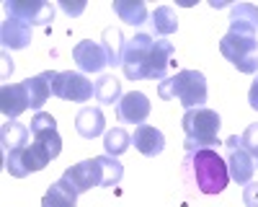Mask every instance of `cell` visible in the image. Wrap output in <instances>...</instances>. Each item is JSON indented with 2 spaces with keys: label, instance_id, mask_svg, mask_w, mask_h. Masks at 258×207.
Here are the masks:
<instances>
[{
  "label": "cell",
  "instance_id": "1",
  "mask_svg": "<svg viewBox=\"0 0 258 207\" xmlns=\"http://www.w3.org/2000/svg\"><path fill=\"white\" fill-rule=\"evenodd\" d=\"M173 44L168 39H155L150 34H135L124 49V75L129 80H165Z\"/></svg>",
  "mask_w": 258,
  "mask_h": 207
},
{
  "label": "cell",
  "instance_id": "2",
  "mask_svg": "<svg viewBox=\"0 0 258 207\" xmlns=\"http://www.w3.org/2000/svg\"><path fill=\"white\" fill-rule=\"evenodd\" d=\"M186 171L191 174L194 184L202 194H220L225 186L230 184V171L225 158L214 150V148H204V150H194L186 153Z\"/></svg>",
  "mask_w": 258,
  "mask_h": 207
},
{
  "label": "cell",
  "instance_id": "3",
  "mask_svg": "<svg viewBox=\"0 0 258 207\" xmlns=\"http://www.w3.org/2000/svg\"><path fill=\"white\" fill-rule=\"evenodd\" d=\"M207 78L199 70H178L176 75L165 78L158 86V96L163 101H178L181 107L188 109H202L207 104Z\"/></svg>",
  "mask_w": 258,
  "mask_h": 207
},
{
  "label": "cell",
  "instance_id": "4",
  "mask_svg": "<svg viewBox=\"0 0 258 207\" xmlns=\"http://www.w3.org/2000/svg\"><path fill=\"white\" fill-rule=\"evenodd\" d=\"M181 127L186 132V142L183 148L186 153H194V150H204V148H214L220 145L217 140V132L222 127V119L214 109H188L181 119Z\"/></svg>",
  "mask_w": 258,
  "mask_h": 207
},
{
  "label": "cell",
  "instance_id": "5",
  "mask_svg": "<svg viewBox=\"0 0 258 207\" xmlns=\"http://www.w3.org/2000/svg\"><path fill=\"white\" fill-rule=\"evenodd\" d=\"M220 52L240 73H248V75L258 73V41H255V36L227 31L220 41Z\"/></svg>",
  "mask_w": 258,
  "mask_h": 207
},
{
  "label": "cell",
  "instance_id": "6",
  "mask_svg": "<svg viewBox=\"0 0 258 207\" xmlns=\"http://www.w3.org/2000/svg\"><path fill=\"white\" fill-rule=\"evenodd\" d=\"M44 75L49 78V86H52V96L62 98V101H75V104H85L93 98V83L85 78L83 73L75 70H44Z\"/></svg>",
  "mask_w": 258,
  "mask_h": 207
},
{
  "label": "cell",
  "instance_id": "7",
  "mask_svg": "<svg viewBox=\"0 0 258 207\" xmlns=\"http://www.w3.org/2000/svg\"><path fill=\"white\" fill-rule=\"evenodd\" d=\"M49 161H52V156L39 142H31V145H24V148H16V150L6 153V171L16 179H24L31 171L47 169Z\"/></svg>",
  "mask_w": 258,
  "mask_h": 207
},
{
  "label": "cell",
  "instance_id": "8",
  "mask_svg": "<svg viewBox=\"0 0 258 207\" xmlns=\"http://www.w3.org/2000/svg\"><path fill=\"white\" fill-rule=\"evenodd\" d=\"M6 13L29 26H49L54 21V6L44 0H6Z\"/></svg>",
  "mask_w": 258,
  "mask_h": 207
},
{
  "label": "cell",
  "instance_id": "9",
  "mask_svg": "<svg viewBox=\"0 0 258 207\" xmlns=\"http://www.w3.org/2000/svg\"><path fill=\"white\" fill-rule=\"evenodd\" d=\"M225 148H227V161H225V163H227L230 179L245 186V184L253 179V174H255V158H250V156L240 148V137H238V135L227 137Z\"/></svg>",
  "mask_w": 258,
  "mask_h": 207
},
{
  "label": "cell",
  "instance_id": "10",
  "mask_svg": "<svg viewBox=\"0 0 258 207\" xmlns=\"http://www.w3.org/2000/svg\"><path fill=\"white\" fill-rule=\"evenodd\" d=\"M31 135H34V142H39L41 148L52 156V161L59 156V150H62V137H59V132H57V122H54L52 114L36 112L34 119H31Z\"/></svg>",
  "mask_w": 258,
  "mask_h": 207
},
{
  "label": "cell",
  "instance_id": "11",
  "mask_svg": "<svg viewBox=\"0 0 258 207\" xmlns=\"http://www.w3.org/2000/svg\"><path fill=\"white\" fill-rule=\"evenodd\" d=\"M62 179H68L75 186L78 194L93 189V186H103V174H101L98 156L96 158H88V161H80L78 166H70V169H64Z\"/></svg>",
  "mask_w": 258,
  "mask_h": 207
},
{
  "label": "cell",
  "instance_id": "12",
  "mask_svg": "<svg viewBox=\"0 0 258 207\" xmlns=\"http://www.w3.org/2000/svg\"><path fill=\"white\" fill-rule=\"evenodd\" d=\"M73 60L78 62L80 73H101L109 65V57H106L103 47L98 41H91V39H83L73 47Z\"/></svg>",
  "mask_w": 258,
  "mask_h": 207
},
{
  "label": "cell",
  "instance_id": "13",
  "mask_svg": "<svg viewBox=\"0 0 258 207\" xmlns=\"http://www.w3.org/2000/svg\"><path fill=\"white\" fill-rule=\"evenodd\" d=\"M150 98L140 91H132V93H124L121 101L116 104V117L124 122V124H145V119L150 117Z\"/></svg>",
  "mask_w": 258,
  "mask_h": 207
},
{
  "label": "cell",
  "instance_id": "14",
  "mask_svg": "<svg viewBox=\"0 0 258 207\" xmlns=\"http://www.w3.org/2000/svg\"><path fill=\"white\" fill-rule=\"evenodd\" d=\"M0 109L8 119H16L18 114H24L26 109H31V98H29V88L26 83H6L0 88Z\"/></svg>",
  "mask_w": 258,
  "mask_h": 207
},
{
  "label": "cell",
  "instance_id": "15",
  "mask_svg": "<svg viewBox=\"0 0 258 207\" xmlns=\"http://www.w3.org/2000/svg\"><path fill=\"white\" fill-rule=\"evenodd\" d=\"M0 41L6 49H26L31 44V26L8 16L0 26Z\"/></svg>",
  "mask_w": 258,
  "mask_h": 207
},
{
  "label": "cell",
  "instance_id": "16",
  "mask_svg": "<svg viewBox=\"0 0 258 207\" xmlns=\"http://www.w3.org/2000/svg\"><path fill=\"white\" fill-rule=\"evenodd\" d=\"M132 142H135V148L147 156V158H155L163 153L165 148V137L160 130H155L153 124H140V127H135V135H132Z\"/></svg>",
  "mask_w": 258,
  "mask_h": 207
},
{
  "label": "cell",
  "instance_id": "17",
  "mask_svg": "<svg viewBox=\"0 0 258 207\" xmlns=\"http://www.w3.org/2000/svg\"><path fill=\"white\" fill-rule=\"evenodd\" d=\"M230 31L255 36L258 31V6L253 3H238L230 8Z\"/></svg>",
  "mask_w": 258,
  "mask_h": 207
},
{
  "label": "cell",
  "instance_id": "18",
  "mask_svg": "<svg viewBox=\"0 0 258 207\" xmlns=\"http://www.w3.org/2000/svg\"><path fill=\"white\" fill-rule=\"evenodd\" d=\"M75 130L80 137L85 140H96L98 135H103L106 130V119H103V112L98 107H83L75 117Z\"/></svg>",
  "mask_w": 258,
  "mask_h": 207
},
{
  "label": "cell",
  "instance_id": "19",
  "mask_svg": "<svg viewBox=\"0 0 258 207\" xmlns=\"http://www.w3.org/2000/svg\"><path fill=\"white\" fill-rule=\"evenodd\" d=\"M75 202H78L75 186L68 179H62V176L49 186L47 194L41 197V207H75Z\"/></svg>",
  "mask_w": 258,
  "mask_h": 207
},
{
  "label": "cell",
  "instance_id": "20",
  "mask_svg": "<svg viewBox=\"0 0 258 207\" xmlns=\"http://www.w3.org/2000/svg\"><path fill=\"white\" fill-rule=\"evenodd\" d=\"M101 47H103L106 57H109V65H111V68H119L121 62H124V49H126V41H124L121 29H116V26L103 29Z\"/></svg>",
  "mask_w": 258,
  "mask_h": 207
},
{
  "label": "cell",
  "instance_id": "21",
  "mask_svg": "<svg viewBox=\"0 0 258 207\" xmlns=\"http://www.w3.org/2000/svg\"><path fill=\"white\" fill-rule=\"evenodd\" d=\"M114 13L129 26H142L145 21H150L147 6L142 0H114Z\"/></svg>",
  "mask_w": 258,
  "mask_h": 207
},
{
  "label": "cell",
  "instance_id": "22",
  "mask_svg": "<svg viewBox=\"0 0 258 207\" xmlns=\"http://www.w3.org/2000/svg\"><path fill=\"white\" fill-rule=\"evenodd\" d=\"M29 142V127L26 124H21L18 119H8L3 127H0V145H3V150H16V148H24Z\"/></svg>",
  "mask_w": 258,
  "mask_h": 207
},
{
  "label": "cell",
  "instance_id": "23",
  "mask_svg": "<svg viewBox=\"0 0 258 207\" xmlns=\"http://www.w3.org/2000/svg\"><path fill=\"white\" fill-rule=\"evenodd\" d=\"M150 29H153L155 36H170L178 31V18L176 11L170 6H158L153 13H150Z\"/></svg>",
  "mask_w": 258,
  "mask_h": 207
},
{
  "label": "cell",
  "instance_id": "24",
  "mask_svg": "<svg viewBox=\"0 0 258 207\" xmlns=\"http://www.w3.org/2000/svg\"><path fill=\"white\" fill-rule=\"evenodd\" d=\"M93 96L98 98V104H119L121 101V83L114 75H101L93 83Z\"/></svg>",
  "mask_w": 258,
  "mask_h": 207
},
{
  "label": "cell",
  "instance_id": "25",
  "mask_svg": "<svg viewBox=\"0 0 258 207\" xmlns=\"http://www.w3.org/2000/svg\"><path fill=\"white\" fill-rule=\"evenodd\" d=\"M26 88H29V98H31V109H41L47 104V98L52 96V86H49V78L44 73H39L34 78H26Z\"/></svg>",
  "mask_w": 258,
  "mask_h": 207
},
{
  "label": "cell",
  "instance_id": "26",
  "mask_svg": "<svg viewBox=\"0 0 258 207\" xmlns=\"http://www.w3.org/2000/svg\"><path fill=\"white\" fill-rule=\"evenodd\" d=\"M129 145H132V135H129L126 130H121V127H114V130H109V132L103 135L106 156H111V158L126 153V150H129Z\"/></svg>",
  "mask_w": 258,
  "mask_h": 207
},
{
  "label": "cell",
  "instance_id": "27",
  "mask_svg": "<svg viewBox=\"0 0 258 207\" xmlns=\"http://www.w3.org/2000/svg\"><path fill=\"white\" fill-rule=\"evenodd\" d=\"M98 163H101V174H103V186H116L124 176V166L111 156H98Z\"/></svg>",
  "mask_w": 258,
  "mask_h": 207
},
{
  "label": "cell",
  "instance_id": "28",
  "mask_svg": "<svg viewBox=\"0 0 258 207\" xmlns=\"http://www.w3.org/2000/svg\"><path fill=\"white\" fill-rule=\"evenodd\" d=\"M240 148L250 158H258V124H248V130L240 135Z\"/></svg>",
  "mask_w": 258,
  "mask_h": 207
},
{
  "label": "cell",
  "instance_id": "29",
  "mask_svg": "<svg viewBox=\"0 0 258 207\" xmlns=\"http://www.w3.org/2000/svg\"><path fill=\"white\" fill-rule=\"evenodd\" d=\"M243 202L245 207H258V181H248L243 186Z\"/></svg>",
  "mask_w": 258,
  "mask_h": 207
},
{
  "label": "cell",
  "instance_id": "30",
  "mask_svg": "<svg viewBox=\"0 0 258 207\" xmlns=\"http://www.w3.org/2000/svg\"><path fill=\"white\" fill-rule=\"evenodd\" d=\"M248 104H250V107L258 112V78L250 83V91H248Z\"/></svg>",
  "mask_w": 258,
  "mask_h": 207
},
{
  "label": "cell",
  "instance_id": "31",
  "mask_svg": "<svg viewBox=\"0 0 258 207\" xmlns=\"http://www.w3.org/2000/svg\"><path fill=\"white\" fill-rule=\"evenodd\" d=\"M62 8H64V11H68L70 16H78V13H80V11H83L85 6H70V3H62Z\"/></svg>",
  "mask_w": 258,
  "mask_h": 207
}]
</instances>
